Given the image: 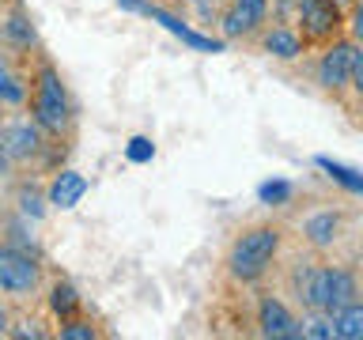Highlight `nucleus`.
<instances>
[{"label":"nucleus","instance_id":"obj_1","mask_svg":"<svg viewBox=\"0 0 363 340\" xmlns=\"http://www.w3.org/2000/svg\"><path fill=\"white\" fill-rule=\"evenodd\" d=\"M280 246H284V231L277 223L246 227V231L235 234L231 249H227V272H231L238 283H257L272 268Z\"/></svg>","mask_w":363,"mask_h":340},{"label":"nucleus","instance_id":"obj_2","mask_svg":"<svg viewBox=\"0 0 363 340\" xmlns=\"http://www.w3.org/2000/svg\"><path fill=\"white\" fill-rule=\"evenodd\" d=\"M30 113H34V125H38L42 132H53V136H61L68 129V121H72V106H68L61 76H57L53 68H42L38 79H34Z\"/></svg>","mask_w":363,"mask_h":340},{"label":"nucleus","instance_id":"obj_3","mask_svg":"<svg viewBox=\"0 0 363 340\" xmlns=\"http://www.w3.org/2000/svg\"><path fill=\"white\" fill-rule=\"evenodd\" d=\"M295 23H299L303 42L325 45L340 38V27H345V8L337 0H295Z\"/></svg>","mask_w":363,"mask_h":340},{"label":"nucleus","instance_id":"obj_4","mask_svg":"<svg viewBox=\"0 0 363 340\" xmlns=\"http://www.w3.org/2000/svg\"><path fill=\"white\" fill-rule=\"evenodd\" d=\"M42 268L30 254L16 246H0V291L4 295H30L38 291Z\"/></svg>","mask_w":363,"mask_h":340},{"label":"nucleus","instance_id":"obj_5","mask_svg":"<svg viewBox=\"0 0 363 340\" xmlns=\"http://www.w3.org/2000/svg\"><path fill=\"white\" fill-rule=\"evenodd\" d=\"M352 53H356V42L348 38H333L325 42L322 61H318V84H322L329 95H340L352 79Z\"/></svg>","mask_w":363,"mask_h":340},{"label":"nucleus","instance_id":"obj_6","mask_svg":"<svg viewBox=\"0 0 363 340\" xmlns=\"http://www.w3.org/2000/svg\"><path fill=\"white\" fill-rule=\"evenodd\" d=\"M329 276H333V265H306L295 272V299H299L311 314H325L329 302Z\"/></svg>","mask_w":363,"mask_h":340},{"label":"nucleus","instance_id":"obj_7","mask_svg":"<svg viewBox=\"0 0 363 340\" xmlns=\"http://www.w3.org/2000/svg\"><path fill=\"white\" fill-rule=\"evenodd\" d=\"M269 16V0H227L223 11V34L227 38H250L261 30Z\"/></svg>","mask_w":363,"mask_h":340},{"label":"nucleus","instance_id":"obj_8","mask_svg":"<svg viewBox=\"0 0 363 340\" xmlns=\"http://www.w3.org/2000/svg\"><path fill=\"white\" fill-rule=\"evenodd\" d=\"M257 325H261V336H277V340L280 336H303L299 317H295L280 299H272V295H265L257 306Z\"/></svg>","mask_w":363,"mask_h":340},{"label":"nucleus","instance_id":"obj_9","mask_svg":"<svg viewBox=\"0 0 363 340\" xmlns=\"http://www.w3.org/2000/svg\"><path fill=\"white\" fill-rule=\"evenodd\" d=\"M261 50L269 57H277V61H295V57H303L306 42L299 27H291V23H272V27L261 34Z\"/></svg>","mask_w":363,"mask_h":340},{"label":"nucleus","instance_id":"obj_10","mask_svg":"<svg viewBox=\"0 0 363 340\" xmlns=\"http://www.w3.org/2000/svg\"><path fill=\"white\" fill-rule=\"evenodd\" d=\"M340 227H345V215L333 208H322V212H311L303 220V238L314 249H329L340 238Z\"/></svg>","mask_w":363,"mask_h":340},{"label":"nucleus","instance_id":"obj_11","mask_svg":"<svg viewBox=\"0 0 363 340\" xmlns=\"http://www.w3.org/2000/svg\"><path fill=\"white\" fill-rule=\"evenodd\" d=\"M0 144H4L8 159H16V163H23V159L38 155V144H42V132L34 129L30 121H11L4 132H0Z\"/></svg>","mask_w":363,"mask_h":340},{"label":"nucleus","instance_id":"obj_12","mask_svg":"<svg viewBox=\"0 0 363 340\" xmlns=\"http://www.w3.org/2000/svg\"><path fill=\"white\" fill-rule=\"evenodd\" d=\"M84 193H87V178L76 174V170H65V174H57L53 186H50V204L53 208H76Z\"/></svg>","mask_w":363,"mask_h":340},{"label":"nucleus","instance_id":"obj_13","mask_svg":"<svg viewBox=\"0 0 363 340\" xmlns=\"http://www.w3.org/2000/svg\"><path fill=\"white\" fill-rule=\"evenodd\" d=\"M333 317V336L340 340H363V302L359 299H352L348 306H340L337 314H329Z\"/></svg>","mask_w":363,"mask_h":340},{"label":"nucleus","instance_id":"obj_14","mask_svg":"<svg viewBox=\"0 0 363 340\" xmlns=\"http://www.w3.org/2000/svg\"><path fill=\"white\" fill-rule=\"evenodd\" d=\"M4 34H8L16 45H30V42H34V30H30V23H27V16H23L19 8L11 11V19L4 23Z\"/></svg>","mask_w":363,"mask_h":340},{"label":"nucleus","instance_id":"obj_15","mask_svg":"<svg viewBox=\"0 0 363 340\" xmlns=\"http://www.w3.org/2000/svg\"><path fill=\"white\" fill-rule=\"evenodd\" d=\"M23 98H27V87H23L19 79L8 72V68H0V102H8V106H19Z\"/></svg>","mask_w":363,"mask_h":340},{"label":"nucleus","instance_id":"obj_16","mask_svg":"<svg viewBox=\"0 0 363 340\" xmlns=\"http://www.w3.org/2000/svg\"><path fill=\"white\" fill-rule=\"evenodd\" d=\"M53 310L57 314H72L76 310V306H79V299H76V291L72 288H68V283H57V288H53Z\"/></svg>","mask_w":363,"mask_h":340},{"label":"nucleus","instance_id":"obj_17","mask_svg":"<svg viewBox=\"0 0 363 340\" xmlns=\"http://www.w3.org/2000/svg\"><path fill=\"white\" fill-rule=\"evenodd\" d=\"M348 87L363 98V42H356V53H352V79Z\"/></svg>","mask_w":363,"mask_h":340},{"label":"nucleus","instance_id":"obj_18","mask_svg":"<svg viewBox=\"0 0 363 340\" xmlns=\"http://www.w3.org/2000/svg\"><path fill=\"white\" fill-rule=\"evenodd\" d=\"M61 336L65 340H95L99 333H95V325H87V322H68V325H61Z\"/></svg>","mask_w":363,"mask_h":340},{"label":"nucleus","instance_id":"obj_19","mask_svg":"<svg viewBox=\"0 0 363 340\" xmlns=\"http://www.w3.org/2000/svg\"><path fill=\"white\" fill-rule=\"evenodd\" d=\"M348 30H352V42H363V0H352V8H348Z\"/></svg>","mask_w":363,"mask_h":340},{"label":"nucleus","instance_id":"obj_20","mask_svg":"<svg viewBox=\"0 0 363 340\" xmlns=\"http://www.w3.org/2000/svg\"><path fill=\"white\" fill-rule=\"evenodd\" d=\"M4 333H8V310L0 306V336H4Z\"/></svg>","mask_w":363,"mask_h":340},{"label":"nucleus","instance_id":"obj_21","mask_svg":"<svg viewBox=\"0 0 363 340\" xmlns=\"http://www.w3.org/2000/svg\"><path fill=\"white\" fill-rule=\"evenodd\" d=\"M337 4H340V8H348V4H352V0H337Z\"/></svg>","mask_w":363,"mask_h":340},{"label":"nucleus","instance_id":"obj_22","mask_svg":"<svg viewBox=\"0 0 363 340\" xmlns=\"http://www.w3.org/2000/svg\"><path fill=\"white\" fill-rule=\"evenodd\" d=\"M0 34H4V27H0Z\"/></svg>","mask_w":363,"mask_h":340}]
</instances>
